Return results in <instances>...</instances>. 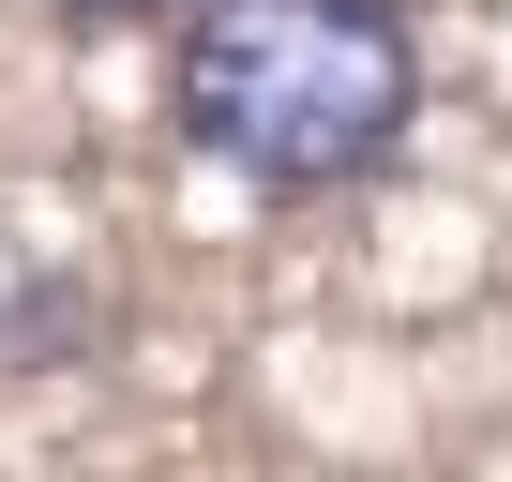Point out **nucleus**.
I'll list each match as a JSON object with an SVG mask.
<instances>
[{
    "label": "nucleus",
    "mask_w": 512,
    "mask_h": 482,
    "mask_svg": "<svg viewBox=\"0 0 512 482\" xmlns=\"http://www.w3.org/2000/svg\"><path fill=\"white\" fill-rule=\"evenodd\" d=\"M166 121L256 196L377 181L422 121L407 0H196L166 61Z\"/></svg>",
    "instance_id": "f257e3e1"
},
{
    "label": "nucleus",
    "mask_w": 512,
    "mask_h": 482,
    "mask_svg": "<svg viewBox=\"0 0 512 482\" xmlns=\"http://www.w3.org/2000/svg\"><path fill=\"white\" fill-rule=\"evenodd\" d=\"M46 16H91V31H121V16H196V0H46Z\"/></svg>",
    "instance_id": "f03ea898"
}]
</instances>
